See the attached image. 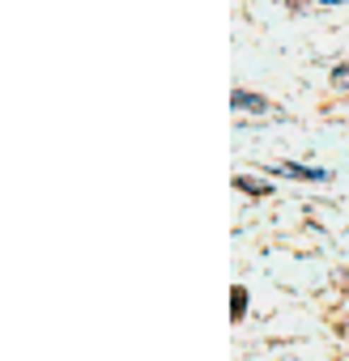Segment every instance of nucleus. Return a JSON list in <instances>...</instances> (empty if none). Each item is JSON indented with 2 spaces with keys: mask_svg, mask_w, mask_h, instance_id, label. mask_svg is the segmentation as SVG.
Returning a JSON list of instances; mask_svg holds the SVG:
<instances>
[{
  "mask_svg": "<svg viewBox=\"0 0 349 361\" xmlns=\"http://www.w3.org/2000/svg\"><path fill=\"white\" fill-rule=\"evenodd\" d=\"M235 106H256V111H260L264 102H260V98H247V94H235Z\"/></svg>",
  "mask_w": 349,
  "mask_h": 361,
  "instance_id": "f257e3e1",
  "label": "nucleus"
}]
</instances>
